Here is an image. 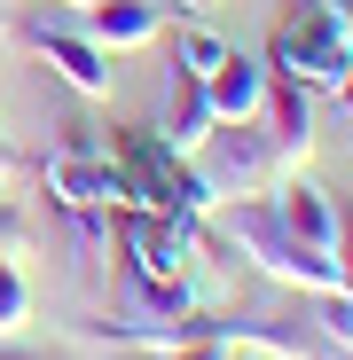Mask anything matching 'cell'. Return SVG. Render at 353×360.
Here are the masks:
<instances>
[{
  "label": "cell",
  "mask_w": 353,
  "mask_h": 360,
  "mask_svg": "<svg viewBox=\"0 0 353 360\" xmlns=\"http://www.w3.org/2000/svg\"><path fill=\"white\" fill-rule=\"evenodd\" d=\"M24 32H32V47L47 55V71H63L71 94H110V55H102L71 16H32Z\"/></svg>",
  "instance_id": "6"
},
{
  "label": "cell",
  "mask_w": 353,
  "mask_h": 360,
  "mask_svg": "<svg viewBox=\"0 0 353 360\" xmlns=\"http://www.w3.org/2000/svg\"><path fill=\"white\" fill-rule=\"evenodd\" d=\"M197 172H204L212 204H228V196H267L275 180H283L275 141H267L259 117H244V126H212V134L197 141Z\"/></svg>",
  "instance_id": "4"
},
{
  "label": "cell",
  "mask_w": 353,
  "mask_h": 360,
  "mask_svg": "<svg viewBox=\"0 0 353 360\" xmlns=\"http://www.w3.org/2000/svg\"><path fill=\"white\" fill-rule=\"evenodd\" d=\"M181 8H189V16H212V8H220V0H181Z\"/></svg>",
  "instance_id": "20"
},
{
  "label": "cell",
  "mask_w": 353,
  "mask_h": 360,
  "mask_svg": "<svg viewBox=\"0 0 353 360\" xmlns=\"http://www.w3.org/2000/svg\"><path fill=\"white\" fill-rule=\"evenodd\" d=\"M126 259H134L142 274H189V259H197V219H189V212H142V219H126Z\"/></svg>",
  "instance_id": "7"
},
{
  "label": "cell",
  "mask_w": 353,
  "mask_h": 360,
  "mask_svg": "<svg viewBox=\"0 0 353 360\" xmlns=\"http://www.w3.org/2000/svg\"><path fill=\"white\" fill-rule=\"evenodd\" d=\"M16 180V149H8V134H0V188Z\"/></svg>",
  "instance_id": "19"
},
{
  "label": "cell",
  "mask_w": 353,
  "mask_h": 360,
  "mask_svg": "<svg viewBox=\"0 0 353 360\" xmlns=\"http://www.w3.org/2000/svg\"><path fill=\"white\" fill-rule=\"evenodd\" d=\"M314 321H322V337L337 352H353V290H322L314 297Z\"/></svg>",
  "instance_id": "15"
},
{
  "label": "cell",
  "mask_w": 353,
  "mask_h": 360,
  "mask_svg": "<svg viewBox=\"0 0 353 360\" xmlns=\"http://www.w3.org/2000/svg\"><path fill=\"white\" fill-rule=\"evenodd\" d=\"M212 134V102H204V79H189V71H173L165 79V141L181 149V157H197V141Z\"/></svg>",
  "instance_id": "12"
},
{
  "label": "cell",
  "mask_w": 353,
  "mask_h": 360,
  "mask_svg": "<svg viewBox=\"0 0 353 360\" xmlns=\"http://www.w3.org/2000/svg\"><path fill=\"white\" fill-rule=\"evenodd\" d=\"M330 266H337V290H353V204H337V235H330Z\"/></svg>",
  "instance_id": "16"
},
{
  "label": "cell",
  "mask_w": 353,
  "mask_h": 360,
  "mask_svg": "<svg viewBox=\"0 0 353 360\" xmlns=\"http://www.w3.org/2000/svg\"><path fill=\"white\" fill-rule=\"evenodd\" d=\"M220 55H228V39L197 16V24H181V32H173V71H189V79H204L212 63H220Z\"/></svg>",
  "instance_id": "13"
},
{
  "label": "cell",
  "mask_w": 353,
  "mask_h": 360,
  "mask_svg": "<svg viewBox=\"0 0 353 360\" xmlns=\"http://www.w3.org/2000/svg\"><path fill=\"white\" fill-rule=\"evenodd\" d=\"M228 360H235V352H228Z\"/></svg>",
  "instance_id": "25"
},
{
  "label": "cell",
  "mask_w": 353,
  "mask_h": 360,
  "mask_svg": "<svg viewBox=\"0 0 353 360\" xmlns=\"http://www.w3.org/2000/svg\"><path fill=\"white\" fill-rule=\"evenodd\" d=\"M337 16H345V24H353V0H337Z\"/></svg>",
  "instance_id": "22"
},
{
  "label": "cell",
  "mask_w": 353,
  "mask_h": 360,
  "mask_svg": "<svg viewBox=\"0 0 353 360\" xmlns=\"http://www.w3.org/2000/svg\"><path fill=\"white\" fill-rule=\"evenodd\" d=\"M0 259H24V219L8 212V196H0Z\"/></svg>",
  "instance_id": "17"
},
{
  "label": "cell",
  "mask_w": 353,
  "mask_h": 360,
  "mask_svg": "<svg viewBox=\"0 0 353 360\" xmlns=\"http://www.w3.org/2000/svg\"><path fill=\"white\" fill-rule=\"evenodd\" d=\"M47 188L63 196L71 212H94V204H134L126 165H118L110 149H94L87 134H79V141H63V157H47Z\"/></svg>",
  "instance_id": "5"
},
{
  "label": "cell",
  "mask_w": 353,
  "mask_h": 360,
  "mask_svg": "<svg viewBox=\"0 0 353 360\" xmlns=\"http://www.w3.org/2000/svg\"><path fill=\"white\" fill-rule=\"evenodd\" d=\"M0 360H39V352H24V345H0Z\"/></svg>",
  "instance_id": "21"
},
{
  "label": "cell",
  "mask_w": 353,
  "mask_h": 360,
  "mask_svg": "<svg viewBox=\"0 0 353 360\" xmlns=\"http://www.w3.org/2000/svg\"><path fill=\"white\" fill-rule=\"evenodd\" d=\"M71 24H79L102 55H126V47H149L165 16L149 8V0H79V8H71Z\"/></svg>",
  "instance_id": "9"
},
{
  "label": "cell",
  "mask_w": 353,
  "mask_h": 360,
  "mask_svg": "<svg viewBox=\"0 0 353 360\" xmlns=\"http://www.w3.org/2000/svg\"><path fill=\"white\" fill-rule=\"evenodd\" d=\"M220 235H228V243H244V259H259V274L290 282L299 297H322V290H337V266H330V251H322V243H306V235H290V227L275 219V204H267V196H228V212H220Z\"/></svg>",
  "instance_id": "2"
},
{
  "label": "cell",
  "mask_w": 353,
  "mask_h": 360,
  "mask_svg": "<svg viewBox=\"0 0 353 360\" xmlns=\"http://www.w3.org/2000/svg\"><path fill=\"white\" fill-rule=\"evenodd\" d=\"M24 321H32V282L16 259H0V337H16Z\"/></svg>",
  "instance_id": "14"
},
{
  "label": "cell",
  "mask_w": 353,
  "mask_h": 360,
  "mask_svg": "<svg viewBox=\"0 0 353 360\" xmlns=\"http://www.w3.org/2000/svg\"><path fill=\"white\" fill-rule=\"evenodd\" d=\"M353 63V32L337 16V0H283L275 39H267V71L275 79H299L306 94H330Z\"/></svg>",
  "instance_id": "1"
},
{
  "label": "cell",
  "mask_w": 353,
  "mask_h": 360,
  "mask_svg": "<svg viewBox=\"0 0 353 360\" xmlns=\"http://www.w3.org/2000/svg\"><path fill=\"white\" fill-rule=\"evenodd\" d=\"M345 32H353V24H345Z\"/></svg>",
  "instance_id": "24"
},
{
  "label": "cell",
  "mask_w": 353,
  "mask_h": 360,
  "mask_svg": "<svg viewBox=\"0 0 353 360\" xmlns=\"http://www.w3.org/2000/svg\"><path fill=\"white\" fill-rule=\"evenodd\" d=\"M267 204H275V219H283L290 235H306V243L330 251V235H337V196H322L306 172H283V188H275Z\"/></svg>",
  "instance_id": "11"
},
{
  "label": "cell",
  "mask_w": 353,
  "mask_h": 360,
  "mask_svg": "<svg viewBox=\"0 0 353 360\" xmlns=\"http://www.w3.org/2000/svg\"><path fill=\"white\" fill-rule=\"evenodd\" d=\"M63 8H79V0H63Z\"/></svg>",
  "instance_id": "23"
},
{
  "label": "cell",
  "mask_w": 353,
  "mask_h": 360,
  "mask_svg": "<svg viewBox=\"0 0 353 360\" xmlns=\"http://www.w3.org/2000/svg\"><path fill=\"white\" fill-rule=\"evenodd\" d=\"M330 94H337V110H345V117H353V63H345V79H337V86H330Z\"/></svg>",
  "instance_id": "18"
},
{
  "label": "cell",
  "mask_w": 353,
  "mask_h": 360,
  "mask_svg": "<svg viewBox=\"0 0 353 360\" xmlns=\"http://www.w3.org/2000/svg\"><path fill=\"white\" fill-rule=\"evenodd\" d=\"M118 165H126V188H134L142 212H189V219H204L212 188H204L197 157H181L165 134H142V126L118 134Z\"/></svg>",
  "instance_id": "3"
},
{
  "label": "cell",
  "mask_w": 353,
  "mask_h": 360,
  "mask_svg": "<svg viewBox=\"0 0 353 360\" xmlns=\"http://www.w3.org/2000/svg\"><path fill=\"white\" fill-rule=\"evenodd\" d=\"M259 126H267V141H275V165H283V172H299V165L314 157V110H306V86H299V79H275V71H267Z\"/></svg>",
  "instance_id": "8"
},
{
  "label": "cell",
  "mask_w": 353,
  "mask_h": 360,
  "mask_svg": "<svg viewBox=\"0 0 353 360\" xmlns=\"http://www.w3.org/2000/svg\"><path fill=\"white\" fill-rule=\"evenodd\" d=\"M204 102H212V126H244V117H259L267 102V63H252V55H220V63L204 71Z\"/></svg>",
  "instance_id": "10"
}]
</instances>
